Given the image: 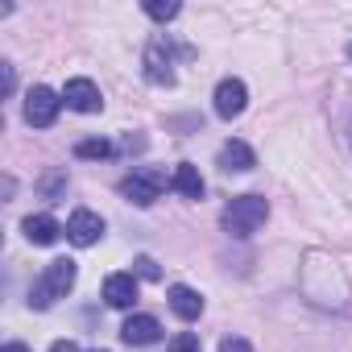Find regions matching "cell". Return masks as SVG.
<instances>
[{"instance_id":"obj_13","label":"cell","mask_w":352,"mask_h":352,"mask_svg":"<svg viewBox=\"0 0 352 352\" xmlns=\"http://www.w3.org/2000/svg\"><path fill=\"white\" fill-rule=\"evenodd\" d=\"M220 166H224L228 174H232V170H236V174H245V170H253V166H257V157H253V149H249L245 141H228V145L220 149Z\"/></svg>"},{"instance_id":"obj_3","label":"cell","mask_w":352,"mask_h":352,"mask_svg":"<svg viewBox=\"0 0 352 352\" xmlns=\"http://www.w3.org/2000/svg\"><path fill=\"white\" fill-rule=\"evenodd\" d=\"M162 187H166V174L153 170V166H141V170H133V174H124V179H120V195L129 204H137V208H149L162 195Z\"/></svg>"},{"instance_id":"obj_12","label":"cell","mask_w":352,"mask_h":352,"mask_svg":"<svg viewBox=\"0 0 352 352\" xmlns=\"http://www.w3.org/2000/svg\"><path fill=\"white\" fill-rule=\"evenodd\" d=\"M166 298H170V311L179 315V319H187V323L204 315V298H199L191 286H170V294H166Z\"/></svg>"},{"instance_id":"obj_5","label":"cell","mask_w":352,"mask_h":352,"mask_svg":"<svg viewBox=\"0 0 352 352\" xmlns=\"http://www.w3.org/2000/svg\"><path fill=\"white\" fill-rule=\"evenodd\" d=\"M58 108H63V100L50 91V87H30V96H25V120L34 124V129H50L54 120H58Z\"/></svg>"},{"instance_id":"obj_20","label":"cell","mask_w":352,"mask_h":352,"mask_svg":"<svg viewBox=\"0 0 352 352\" xmlns=\"http://www.w3.org/2000/svg\"><path fill=\"white\" fill-rule=\"evenodd\" d=\"M63 187H67V179H63V174H54V179H46V183H42V191H46L50 199H54V195H58Z\"/></svg>"},{"instance_id":"obj_16","label":"cell","mask_w":352,"mask_h":352,"mask_svg":"<svg viewBox=\"0 0 352 352\" xmlns=\"http://www.w3.org/2000/svg\"><path fill=\"white\" fill-rule=\"evenodd\" d=\"M179 0H145V13L153 17V21H174V17H179Z\"/></svg>"},{"instance_id":"obj_22","label":"cell","mask_w":352,"mask_h":352,"mask_svg":"<svg viewBox=\"0 0 352 352\" xmlns=\"http://www.w3.org/2000/svg\"><path fill=\"white\" fill-rule=\"evenodd\" d=\"M50 352H79V348H75V344H71V340H58V344H54V348H50Z\"/></svg>"},{"instance_id":"obj_6","label":"cell","mask_w":352,"mask_h":352,"mask_svg":"<svg viewBox=\"0 0 352 352\" xmlns=\"http://www.w3.org/2000/svg\"><path fill=\"white\" fill-rule=\"evenodd\" d=\"M245 104H249V87L241 83V79H220V87H216V116L220 120H232V116H241L245 112Z\"/></svg>"},{"instance_id":"obj_2","label":"cell","mask_w":352,"mask_h":352,"mask_svg":"<svg viewBox=\"0 0 352 352\" xmlns=\"http://www.w3.org/2000/svg\"><path fill=\"white\" fill-rule=\"evenodd\" d=\"M265 216H270V204L261 199V195H236L228 208H224V232H232V236H253L261 224H265Z\"/></svg>"},{"instance_id":"obj_14","label":"cell","mask_w":352,"mask_h":352,"mask_svg":"<svg viewBox=\"0 0 352 352\" xmlns=\"http://www.w3.org/2000/svg\"><path fill=\"white\" fill-rule=\"evenodd\" d=\"M21 228H25L30 245H54V241H58V232H63L54 216H30V220H25Z\"/></svg>"},{"instance_id":"obj_1","label":"cell","mask_w":352,"mask_h":352,"mask_svg":"<svg viewBox=\"0 0 352 352\" xmlns=\"http://www.w3.org/2000/svg\"><path fill=\"white\" fill-rule=\"evenodd\" d=\"M71 286H75V261H71V257H58V261H50V265L42 270V278L34 282V290H30V307L46 311L54 298H67Z\"/></svg>"},{"instance_id":"obj_7","label":"cell","mask_w":352,"mask_h":352,"mask_svg":"<svg viewBox=\"0 0 352 352\" xmlns=\"http://www.w3.org/2000/svg\"><path fill=\"white\" fill-rule=\"evenodd\" d=\"M63 104L75 108V112H100L104 108V96H100V87L91 79H71L63 87Z\"/></svg>"},{"instance_id":"obj_8","label":"cell","mask_w":352,"mask_h":352,"mask_svg":"<svg viewBox=\"0 0 352 352\" xmlns=\"http://www.w3.org/2000/svg\"><path fill=\"white\" fill-rule=\"evenodd\" d=\"M67 236H71V245H79V249H87V245H96L100 236H104V220L96 216V212H87V208H79L71 220H67Z\"/></svg>"},{"instance_id":"obj_11","label":"cell","mask_w":352,"mask_h":352,"mask_svg":"<svg viewBox=\"0 0 352 352\" xmlns=\"http://www.w3.org/2000/svg\"><path fill=\"white\" fill-rule=\"evenodd\" d=\"M170 187L179 191L183 199H204V179H199V166H191V162L174 166V174H170Z\"/></svg>"},{"instance_id":"obj_10","label":"cell","mask_w":352,"mask_h":352,"mask_svg":"<svg viewBox=\"0 0 352 352\" xmlns=\"http://www.w3.org/2000/svg\"><path fill=\"white\" fill-rule=\"evenodd\" d=\"M104 298H108V307H133L137 302V278L133 274H112L108 282H104Z\"/></svg>"},{"instance_id":"obj_19","label":"cell","mask_w":352,"mask_h":352,"mask_svg":"<svg viewBox=\"0 0 352 352\" xmlns=\"http://www.w3.org/2000/svg\"><path fill=\"white\" fill-rule=\"evenodd\" d=\"M220 352H253V348H249L241 336H224V340H220Z\"/></svg>"},{"instance_id":"obj_4","label":"cell","mask_w":352,"mask_h":352,"mask_svg":"<svg viewBox=\"0 0 352 352\" xmlns=\"http://www.w3.org/2000/svg\"><path fill=\"white\" fill-rule=\"evenodd\" d=\"M141 67H145V79H149V83L170 87V83H174V46H170V38H162V34H157V38L145 46Z\"/></svg>"},{"instance_id":"obj_9","label":"cell","mask_w":352,"mask_h":352,"mask_svg":"<svg viewBox=\"0 0 352 352\" xmlns=\"http://www.w3.org/2000/svg\"><path fill=\"white\" fill-rule=\"evenodd\" d=\"M120 340L124 344H157L162 340V323L153 315H129L124 327H120Z\"/></svg>"},{"instance_id":"obj_18","label":"cell","mask_w":352,"mask_h":352,"mask_svg":"<svg viewBox=\"0 0 352 352\" xmlns=\"http://www.w3.org/2000/svg\"><path fill=\"white\" fill-rule=\"evenodd\" d=\"M137 274H141L145 282H157V278H162V270H157L153 257H137Z\"/></svg>"},{"instance_id":"obj_26","label":"cell","mask_w":352,"mask_h":352,"mask_svg":"<svg viewBox=\"0 0 352 352\" xmlns=\"http://www.w3.org/2000/svg\"><path fill=\"white\" fill-rule=\"evenodd\" d=\"M348 54H352V46H348Z\"/></svg>"},{"instance_id":"obj_23","label":"cell","mask_w":352,"mask_h":352,"mask_svg":"<svg viewBox=\"0 0 352 352\" xmlns=\"http://www.w3.org/2000/svg\"><path fill=\"white\" fill-rule=\"evenodd\" d=\"M5 352H34V348H25V344H5Z\"/></svg>"},{"instance_id":"obj_21","label":"cell","mask_w":352,"mask_h":352,"mask_svg":"<svg viewBox=\"0 0 352 352\" xmlns=\"http://www.w3.org/2000/svg\"><path fill=\"white\" fill-rule=\"evenodd\" d=\"M0 71H5V91H13V87H17V75H13V67H9V63H0Z\"/></svg>"},{"instance_id":"obj_17","label":"cell","mask_w":352,"mask_h":352,"mask_svg":"<svg viewBox=\"0 0 352 352\" xmlns=\"http://www.w3.org/2000/svg\"><path fill=\"white\" fill-rule=\"evenodd\" d=\"M170 352H204V348H199V336L183 331V336H174V340H170Z\"/></svg>"},{"instance_id":"obj_15","label":"cell","mask_w":352,"mask_h":352,"mask_svg":"<svg viewBox=\"0 0 352 352\" xmlns=\"http://www.w3.org/2000/svg\"><path fill=\"white\" fill-rule=\"evenodd\" d=\"M75 157L100 162V157H112V145H108L104 137H91V141H79V145H75Z\"/></svg>"},{"instance_id":"obj_25","label":"cell","mask_w":352,"mask_h":352,"mask_svg":"<svg viewBox=\"0 0 352 352\" xmlns=\"http://www.w3.org/2000/svg\"><path fill=\"white\" fill-rule=\"evenodd\" d=\"M96 352H104V348H96Z\"/></svg>"},{"instance_id":"obj_24","label":"cell","mask_w":352,"mask_h":352,"mask_svg":"<svg viewBox=\"0 0 352 352\" xmlns=\"http://www.w3.org/2000/svg\"><path fill=\"white\" fill-rule=\"evenodd\" d=\"M348 141H352V124H348Z\"/></svg>"}]
</instances>
